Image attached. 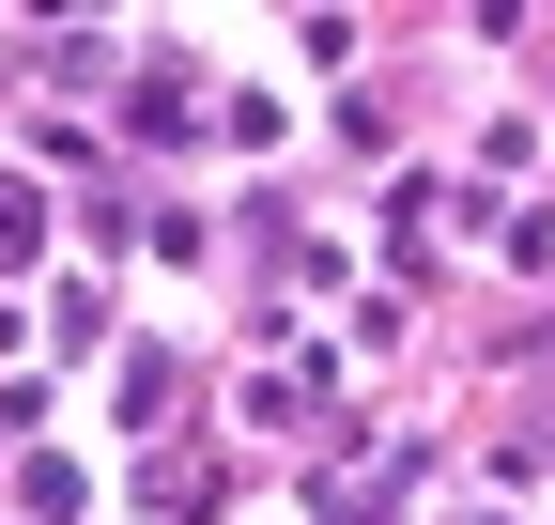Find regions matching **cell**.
Returning <instances> with one entry per match:
<instances>
[{
  "instance_id": "obj_1",
  "label": "cell",
  "mask_w": 555,
  "mask_h": 525,
  "mask_svg": "<svg viewBox=\"0 0 555 525\" xmlns=\"http://www.w3.org/2000/svg\"><path fill=\"white\" fill-rule=\"evenodd\" d=\"M31 247V185H0V262H16Z\"/></svg>"
}]
</instances>
